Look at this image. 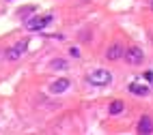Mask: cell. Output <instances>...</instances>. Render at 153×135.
I'll return each mask as SVG.
<instances>
[{
    "label": "cell",
    "mask_w": 153,
    "mask_h": 135,
    "mask_svg": "<svg viewBox=\"0 0 153 135\" xmlns=\"http://www.w3.org/2000/svg\"><path fill=\"white\" fill-rule=\"evenodd\" d=\"M33 11H35V9H33V7H30V9H24V11H19V17H26L28 13H33Z\"/></svg>",
    "instance_id": "cell-11"
},
{
    "label": "cell",
    "mask_w": 153,
    "mask_h": 135,
    "mask_svg": "<svg viewBox=\"0 0 153 135\" xmlns=\"http://www.w3.org/2000/svg\"><path fill=\"white\" fill-rule=\"evenodd\" d=\"M50 22H52V15H45V17H30V19H26V28H28V30H41V28H45Z\"/></svg>",
    "instance_id": "cell-2"
},
{
    "label": "cell",
    "mask_w": 153,
    "mask_h": 135,
    "mask_svg": "<svg viewBox=\"0 0 153 135\" xmlns=\"http://www.w3.org/2000/svg\"><path fill=\"white\" fill-rule=\"evenodd\" d=\"M151 7H153V2H151Z\"/></svg>",
    "instance_id": "cell-13"
},
{
    "label": "cell",
    "mask_w": 153,
    "mask_h": 135,
    "mask_svg": "<svg viewBox=\"0 0 153 135\" xmlns=\"http://www.w3.org/2000/svg\"><path fill=\"white\" fill-rule=\"evenodd\" d=\"M69 54L74 56V58H80V49H78V47H71V51H69Z\"/></svg>",
    "instance_id": "cell-12"
},
{
    "label": "cell",
    "mask_w": 153,
    "mask_h": 135,
    "mask_svg": "<svg viewBox=\"0 0 153 135\" xmlns=\"http://www.w3.org/2000/svg\"><path fill=\"white\" fill-rule=\"evenodd\" d=\"M123 56H125V60L129 62V65H140L142 58H145V54H142V49H140V47H129Z\"/></svg>",
    "instance_id": "cell-3"
},
{
    "label": "cell",
    "mask_w": 153,
    "mask_h": 135,
    "mask_svg": "<svg viewBox=\"0 0 153 135\" xmlns=\"http://www.w3.org/2000/svg\"><path fill=\"white\" fill-rule=\"evenodd\" d=\"M123 54H125V47L121 45V43H112L106 49V58L108 60H119V58H123Z\"/></svg>",
    "instance_id": "cell-4"
},
{
    "label": "cell",
    "mask_w": 153,
    "mask_h": 135,
    "mask_svg": "<svg viewBox=\"0 0 153 135\" xmlns=\"http://www.w3.org/2000/svg\"><path fill=\"white\" fill-rule=\"evenodd\" d=\"M50 67H52L54 71L56 69H67V62L65 60H52V65H50Z\"/></svg>",
    "instance_id": "cell-10"
},
{
    "label": "cell",
    "mask_w": 153,
    "mask_h": 135,
    "mask_svg": "<svg viewBox=\"0 0 153 135\" xmlns=\"http://www.w3.org/2000/svg\"><path fill=\"white\" fill-rule=\"evenodd\" d=\"M151 2H153V0H151Z\"/></svg>",
    "instance_id": "cell-14"
},
{
    "label": "cell",
    "mask_w": 153,
    "mask_h": 135,
    "mask_svg": "<svg viewBox=\"0 0 153 135\" xmlns=\"http://www.w3.org/2000/svg\"><path fill=\"white\" fill-rule=\"evenodd\" d=\"M123 101H112L110 103V114H112V116H117V114H121V112H123Z\"/></svg>",
    "instance_id": "cell-9"
},
{
    "label": "cell",
    "mask_w": 153,
    "mask_h": 135,
    "mask_svg": "<svg viewBox=\"0 0 153 135\" xmlns=\"http://www.w3.org/2000/svg\"><path fill=\"white\" fill-rule=\"evenodd\" d=\"M129 92L136 95V97H145V95H149V86L140 84V81H131V84H129Z\"/></svg>",
    "instance_id": "cell-6"
},
{
    "label": "cell",
    "mask_w": 153,
    "mask_h": 135,
    "mask_svg": "<svg viewBox=\"0 0 153 135\" xmlns=\"http://www.w3.org/2000/svg\"><path fill=\"white\" fill-rule=\"evenodd\" d=\"M67 88H69V79L63 77V79H56L54 84L50 86V92H54V95H60V92H65Z\"/></svg>",
    "instance_id": "cell-8"
},
{
    "label": "cell",
    "mask_w": 153,
    "mask_h": 135,
    "mask_svg": "<svg viewBox=\"0 0 153 135\" xmlns=\"http://www.w3.org/2000/svg\"><path fill=\"white\" fill-rule=\"evenodd\" d=\"M110 79H112V75H110V71H106V69H95V71L88 73V81L93 86H108Z\"/></svg>",
    "instance_id": "cell-1"
},
{
    "label": "cell",
    "mask_w": 153,
    "mask_h": 135,
    "mask_svg": "<svg viewBox=\"0 0 153 135\" xmlns=\"http://www.w3.org/2000/svg\"><path fill=\"white\" fill-rule=\"evenodd\" d=\"M26 45H28L26 41H19L17 45H13L11 49L7 51V58H9V60H17V58H19V56H22L24 51H26Z\"/></svg>",
    "instance_id": "cell-5"
},
{
    "label": "cell",
    "mask_w": 153,
    "mask_h": 135,
    "mask_svg": "<svg viewBox=\"0 0 153 135\" xmlns=\"http://www.w3.org/2000/svg\"><path fill=\"white\" fill-rule=\"evenodd\" d=\"M138 133H153V118L151 116H142L138 122Z\"/></svg>",
    "instance_id": "cell-7"
}]
</instances>
